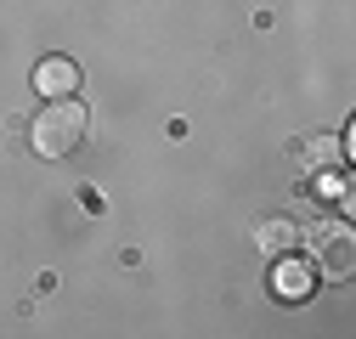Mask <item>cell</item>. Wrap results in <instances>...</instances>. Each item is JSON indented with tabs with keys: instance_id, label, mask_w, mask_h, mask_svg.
Returning a JSON list of instances; mask_svg holds the SVG:
<instances>
[{
	"instance_id": "6da1fadb",
	"label": "cell",
	"mask_w": 356,
	"mask_h": 339,
	"mask_svg": "<svg viewBox=\"0 0 356 339\" xmlns=\"http://www.w3.org/2000/svg\"><path fill=\"white\" fill-rule=\"evenodd\" d=\"M85 131H91L85 102H74V97H46V108H40L34 124H29V142H34L40 158H68V153L85 142Z\"/></svg>"
},
{
	"instance_id": "7a4b0ae2",
	"label": "cell",
	"mask_w": 356,
	"mask_h": 339,
	"mask_svg": "<svg viewBox=\"0 0 356 339\" xmlns=\"http://www.w3.org/2000/svg\"><path fill=\"white\" fill-rule=\"evenodd\" d=\"M34 91L40 97H74L79 91V63L74 57H46L34 68Z\"/></svg>"
},
{
	"instance_id": "3957f363",
	"label": "cell",
	"mask_w": 356,
	"mask_h": 339,
	"mask_svg": "<svg viewBox=\"0 0 356 339\" xmlns=\"http://www.w3.org/2000/svg\"><path fill=\"white\" fill-rule=\"evenodd\" d=\"M311 249H328V277L350 272V232L345 226H311Z\"/></svg>"
},
{
	"instance_id": "277c9868",
	"label": "cell",
	"mask_w": 356,
	"mask_h": 339,
	"mask_svg": "<svg viewBox=\"0 0 356 339\" xmlns=\"http://www.w3.org/2000/svg\"><path fill=\"white\" fill-rule=\"evenodd\" d=\"M311 266H300V261H289V254H277V272H272V294L277 300H305L311 294Z\"/></svg>"
},
{
	"instance_id": "5b68a950",
	"label": "cell",
	"mask_w": 356,
	"mask_h": 339,
	"mask_svg": "<svg viewBox=\"0 0 356 339\" xmlns=\"http://www.w3.org/2000/svg\"><path fill=\"white\" fill-rule=\"evenodd\" d=\"M254 243H260V249H266V254H272V261H277V254H289V249L300 243V226H294L289 215H277V221H260Z\"/></svg>"
},
{
	"instance_id": "8992f818",
	"label": "cell",
	"mask_w": 356,
	"mask_h": 339,
	"mask_svg": "<svg viewBox=\"0 0 356 339\" xmlns=\"http://www.w3.org/2000/svg\"><path fill=\"white\" fill-rule=\"evenodd\" d=\"M305 164H323V170H328V164H339V147H334L328 136H323V142H305Z\"/></svg>"
}]
</instances>
